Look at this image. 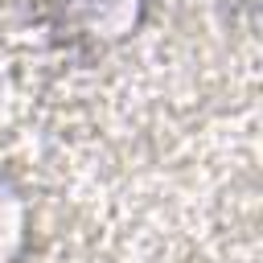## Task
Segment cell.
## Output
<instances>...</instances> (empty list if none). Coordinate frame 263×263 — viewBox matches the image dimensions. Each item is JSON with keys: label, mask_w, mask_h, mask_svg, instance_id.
Instances as JSON below:
<instances>
[{"label": "cell", "mask_w": 263, "mask_h": 263, "mask_svg": "<svg viewBox=\"0 0 263 263\" xmlns=\"http://www.w3.org/2000/svg\"><path fill=\"white\" fill-rule=\"evenodd\" d=\"M49 29L70 45H115L140 29L152 0H37Z\"/></svg>", "instance_id": "cell-1"}, {"label": "cell", "mask_w": 263, "mask_h": 263, "mask_svg": "<svg viewBox=\"0 0 263 263\" xmlns=\"http://www.w3.org/2000/svg\"><path fill=\"white\" fill-rule=\"evenodd\" d=\"M37 242V201L29 181L0 160V263H29Z\"/></svg>", "instance_id": "cell-2"}]
</instances>
